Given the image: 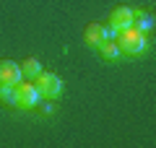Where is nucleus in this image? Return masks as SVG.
<instances>
[{"mask_svg": "<svg viewBox=\"0 0 156 148\" xmlns=\"http://www.w3.org/2000/svg\"><path fill=\"white\" fill-rule=\"evenodd\" d=\"M115 42H117V47H120V52H122V55H143L146 47H148L146 34H138V31H133V29L117 31Z\"/></svg>", "mask_w": 156, "mask_h": 148, "instance_id": "1", "label": "nucleus"}, {"mask_svg": "<svg viewBox=\"0 0 156 148\" xmlns=\"http://www.w3.org/2000/svg\"><path fill=\"white\" fill-rule=\"evenodd\" d=\"M34 86L39 88V93H42V99H57L62 93V81L60 76H55V73L50 70H42L37 78H34Z\"/></svg>", "mask_w": 156, "mask_h": 148, "instance_id": "2", "label": "nucleus"}, {"mask_svg": "<svg viewBox=\"0 0 156 148\" xmlns=\"http://www.w3.org/2000/svg\"><path fill=\"white\" fill-rule=\"evenodd\" d=\"M42 101V93L34 83H18L16 86V107L21 109H34V107Z\"/></svg>", "mask_w": 156, "mask_h": 148, "instance_id": "3", "label": "nucleus"}, {"mask_svg": "<svg viewBox=\"0 0 156 148\" xmlns=\"http://www.w3.org/2000/svg\"><path fill=\"white\" fill-rule=\"evenodd\" d=\"M23 81L21 76V65L13 60H0V83H11V86H18Z\"/></svg>", "mask_w": 156, "mask_h": 148, "instance_id": "4", "label": "nucleus"}, {"mask_svg": "<svg viewBox=\"0 0 156 148\" xmlns=\"http://www.w3.org/2000/svg\"><path fill=\"white\" fill-rule=\"evenodd\" d=\"M109 23L117 29V31H125V29L133 26V8L128 5H117L115 11L109 13Z\"/></svg>", "mask_w": 156, "mask_h": 148, "instance_id": "5", "label": "nucleus"}, {"mask_svg": "<svg viewBox=\"0 0 156 148\" xmlns=\"http://www.w3.org/2000/svg\"><path fill=\"white\" fill-rule=\"evenodd\" d=\"M154 13H148V11H133V31H138V34H148L151 29H154Z\"/></svg>", "mask_w": 156, "mask_h": 148, "instance_id": "6", "label": "nucleus"}, {"mask_svg": "<svg viewBox=\"0 0 156 148\" xmlns=\"http://www.w3.org/2000/svg\"><path fill=\"white\" fill-rule=\"evenodd\" d=\"M96 47H99V55L104 57V60H109V62H115L117 57L122 55V52H120V47H117V42H115V39H101V42L96 44Z\"/></svg>", "mask_w": 156, "mask_h": 148, "instance_id": "7", "label": "nucleus"}, {"mask_svg": "<svg viewBox=\"0 0 156 148\" xmlns=\"http://www.w3.org/2000/svg\"><path fill=\"white\" fill-rule=\"evenodd\" d=\"M42 70H44V68H42V62H39L37 57H26V60L21 62V76L26 78V81H34Z\"/></svg>", "mask_w": 156, "mask_h": 148, "instance_id": "8", "label": "nucleus"}, {"mask_svg": "<svg viewBox=\"0 0 156 148\" xmlns=\"http://www.w3.org/2000/svg\"><path fill=\"white\" fill-rule=\"evenodd\" d=\"M83 39L89 44H99L101 39H104V26H99V23H89V26H86V31H83Z\"/></svg>", "mask_w": 156, "mask_h": 148, "instance_id": "9", "label": "nucleus"}, {"mask_svg": "<svg viewBox=\"0 0 156 148\" xmlns=\"http://www.w3.org/2000/svg\"><path fill=\"white\" fill-rule=\"evenodd\" d=\"M0 104H16V86L11 83H0Z\"/></svg>", "mask_w": 156, "mask_h": 148, "instance_id": "10", "label": "nucleus"}, {"mask_svg": "<svg viewBox=\"0 0 156 148\" xmlns=\"http://www.w3.org/2000/svg\"><path fill=\"white\" fill-rule=\"evenodd\" d=\"M39 109H42V115H52L55 112V104H52V99H47V101H39Z\"/></svg>", "mask_w": 156, "mask_h": 148, "instance_id": "11", "label": "nucleus"}, {"mask_svg": "<svg viewBox=\"0 0 156 148\" xmlns=\"http://www.w3.org/2000/svg\"><path fill=\"white\" fill-rule=\"evenodd\" d=\"M115 37H117V29L112 26V23H109V26H104V39H115Z\"/></svg>", "mask_w": 156, "mask_h": 148, "instance_id": "12", "label": "nucleus"}]
</instances>
